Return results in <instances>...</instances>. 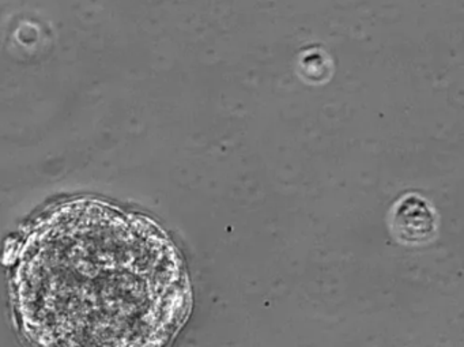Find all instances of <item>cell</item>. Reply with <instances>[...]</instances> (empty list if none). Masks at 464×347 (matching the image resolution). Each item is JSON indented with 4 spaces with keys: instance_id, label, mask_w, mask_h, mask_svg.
Wrapping results in <instances>:
<instances>
[{
    "instance_id": "cell-1",
    "label": "cell",
    "mask_w": 464,
    "mask_h": 347,
    "mask_svg": "<svg viewBox=\"0 0 464 347\" xmlns=\"http://www.w3.org/2000/svg\"><path fill=\"white\" fill-rule=\"evenodd\" d=\"M10 297L28 347H170L192 306L167 232L91 198L31 225L13 259Z\"/></svg>"
}]
</instances>
